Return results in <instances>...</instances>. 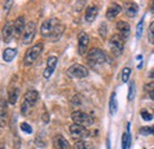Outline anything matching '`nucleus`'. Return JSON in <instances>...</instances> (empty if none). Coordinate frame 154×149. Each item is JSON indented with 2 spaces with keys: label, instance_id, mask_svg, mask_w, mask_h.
<instances>
[{
  "label": "nucleus",
  "instance_id": "f257e3e1",
  "mask_svg": "<svg viewBox=\"0 0 154 149\" xmlns=\"http://www.w3.org/2000/svg\"><path fill=\"white\" fill-rule=\"evenodd\" d=\"M64 30H65V26L58 19H46L40 26V35L44 38H48L51 40H57L58 38L63 35Z\"/></svg>",
  "mask_w": 154,
  "mask_h": 149
},
{
  "label": "nucleus",
  "instance_id": "f03ea898",
  "mask_svg": "<svg viewBox=\"0 0 154 149\" xmlns=\"http://www.w3.org/2000/svg\"><path fill=\"white\" fill-rule=\"evenodd\" d=\"M87 60H88V63L90 64V66L97 68V66H100V65H102V64L106 63L107 56H106V53H104L102 50H100V49H97V47H94V49H91V50L88 52Z\"/></svg>",
  "mask_w": 154,
  "mask_h": 149
},
{
  "label": "nucleus",
  "instance_id": "7ed1b4c3",
  "mask_svg": "<svg viewBox=\"0 0 154 149\" xmlns=\"http://www.w3.org/2000/svg\"><path fill=\"white\" fill-rule=\"evenodd\" d=\"M43 49H44L43 43H37V44H35L33 46H31V47L26 51V55H25V58H24V64H25V66L32 65V64L39 58L42 51H43Z\"/></svg>",
  "mask_w": 154,
  "mask_h": 149
},
{
  "label": "nucleus",
  "instance_id": "20e7f679",
  "mask_svg": "<svg viewBox=\"0 0 154 149\" xmlns=\"http://www.w3.org/2000/svg\"><path fill=\"white\" fill-rule=\"evenodd\" d=\"M39 99V93L36 90H29L27 93L24 95V102L21 104V114L26 115L29 110L37 103Z\"/></svg>",
  "mask_w": 154,
  "mask_h": 149
},
{
  "label": "nucleus",
  "instance_id": "39448f33",
  "mask_svg": "<svg viewBox=\"0 0 154 149\" xmlns=\"http://www.w3.org/2000/svg\"><path fill=\"white\" fill-rule=\"evenodd\" d=\"M71 120L74 121L75 124L82 126V127H90L94 123V120L90 115H88V114L83 111H79V110L74 111L71 114Z\"/></svg>",
  "mask_w": 154,
  "mask_h": 149
},
{
  "label": "nucleus",
  "instance_id": "423d86ee",
  "mask_svg": "<svg viewBox=\"0 0 154 149\" xmlns=\"http://www.w3.org/2000/svg\"><path fill=\"white\" fill-rule=\"evenodd\" d=\"M68 74L72 78H77V79H81V78H85L88 77L89 74V70L84 66V65H81V64H74L71 65L69 69H68Z\"/></svg>",
  "mask_w": 154,
  "mask_h": 149
},
{
  "label": "nucleus",
  "instance_id": "0eeeda50",
  "mask_svg": "<svg viewBox=\"0 0 154 149\" xmlns=\"http://www.w3.org/2000/svg\"><path fill=\"white\" fill-rule=\"evenodd\" d=\"M69 131H70L71 137H74L75 140H79V141H82V138H87L90 135L88 129H85V127L78 126V124H75V123L69 127Z\"/></svg>",
  "mask_w": 154,
  "mask_h": 149
},
{
  "label": "nucleus",
  "instance_id": "6e6552de",
  "mask_svg": "<svg viewBox=\"0 0 154 149\" xmlns=\"http://www.w3.org/2000/svg\"><path fill=\"white\" fill-rule=\"evenodd\" d=\"M125 40L120 37L119 35H114L110 38L109 45H110V50L114 53V56H120L123 52V47H125Z\"/></svg>",
  "mask_w": 154,
  "mask_h": 149
},
{
  "label": "nucleus",
  "instance_id": "1a4fd4ad",
  "mask_svg": "<svg viewBox=\"0 0 154 149\" xmlns=\"http://www.w3.org/2000/svg\"><path fill=\"white\" fill-rule=\"evenodd\" d=\"M36 35V23L35 21H29L25 26L24 33H23V43L25 45H29L32 43L33 38Z\"/></svg>",
  "mask_w": 154,
  "mask_h": 149
},
{
  "label": "nucleus",
  "instance_id": "9d476101",
  "mask_svg": "<svg viewBox=\"0 0 154 149\" xmlns=\"http://www.w3.org/2000/svg\"><path fill=\"white\" fill-rule=\"evenodd\" d=\"M57 62H58V58L56 56H50L48 58L46 68H45V70H44V72H43L44 78L48 79V78L51 77V74H54V71H55V69H56V66H57Z\"/></svg>",
  "mask_w": 154,
  "mask_h": 149
},
{
  "label": "nucleus",
  "instance_id": "9b49d317",
  "mask_svg": "<svg viewBox=\"0 0 154 149\" xmlns=\"http://www.w3.org/2000/svg\"><path fill=\"white\" fill-rule=\"evenodd\" d=\"M116 29L119 31V36L122 38L123 40H126L127 38L129 37V35H131V25L127 21H125V20L117 21Z\"/></svg>",
  "mask_w": 154,
  "mask_h": 149
},
{
  "label": "nucleus",
  "instance_id": "f8f14e48",
  "mask_svg": "<svg viewBox=\"0 0 154 149\" xmlns=\"http://www.w3.org/2000/svg\"><path fill=\"white\" fill-rule=\"evenodd\" d=\"M89 46V37L85 32H81L78 36V53L81 56L85 55Z\"/></svg>",
  "mask_w": 154,
  "mask_h": 149
},
{
  "label": "nucleus",
  "instance_id": "ddd939ff",
  "mask_svg": "<svg viewBox=\"0 0 154 149\" xmlns=\"http://www.w3.org/2000/svg\"><path fill=\"white\" fill-rule=\"evenodd\" d=\"M25 26H26V23H25V18L23 16H20V17H18L14 20V23H13V32H14L16 37H19V36H21V33H24Z\"/></svg>",
  "mask_w": 154,
  "mask_h": 149
},
{
  "label": "nucleus",
  "instance_id": "4468645a",
  "mask_svg": "<svg viewBox=\"0 0 154 149\" xmlns=\"http://www.w3.org/2000/svg\"><path fill=\"white\" fill-rule=\"evenodd\" d=\"M7 123V102L6 99H0V128H4Z\"/></svg>",
  "mask_w": 154,
  "mask_h": 149
},
{
  "label": "nucleus",
  "instance_id": "2eb2a0df",
  "mask_svg": "<svg viewBox=\"0 0 154 149\" xmlns=\"http://www.w3.org/2000/svg\"><path fill=\"white\" fill-rule=\"evenodd\" d=\"M13 35H14V32H13V23L8 21V23H6V25L2 29V39H4V41L5 43H10L12 40V38H13Z\"/></svg>",
  "mask_w": 154,
  "mask_h": 149
},
{
  "label": "nucleus",
  "instance_id": "dca6fc26",
  "mask_svg": "<svg viewBox=\"0 0 154 149\" xmlns=\"http://www.w3.org/2000/svg\"><path fill=\"white\" fill-rule=\"evenodd\" d=\"M54 146L56 149H71L68 140L62 135H56L54 137Z\"/></svg>",
  "mask_w": 154,
  "mask_h": 149
},
{
  "label": "nucleus",
  "instance_id": "f3484780",
  "mask_svg": "<svg viewBox=\"0 0 154 149\" xmlns=\"http://www.w3.org/2000/svg\"><path fill=\"white\" fill-rule=\"evenodd\" d=\"M121 10H122V7L119 4H112L106 12V17L108 20H113L121 13Z\"/></svg>",
  "mask_w": 154,
  "mask_h": 149
},
{
  "label": "nucleus",
  "instance_id": "a211bd4d",
  "mask_svg": "<svg viewBox=\"0 0 154 149\" xmlns=\"http://www.w3.org/2000/svg\"><path fill=\"white\" fill-rule=\"evenodd\" d=\"M97 14H98V7H97L96 5H91V6H89V7L87 8L84 18H85V20H87L88 23H93V21L96 19Z\"/></svg>",
  "mask_w": 154,
  "mask_h": 149
},
{
  "label": "nucleus",
  "instance_id": "6ab92c4d",
  "mask_svg": "<svg viewBox=\"0 0 154 149\" xmlns=\"http://www.w3.org/2000/svg\"><path fill=\"white\" fill-rule=\"evenodd\" d=\"M125 12H126L127 17L134 18L135 16L137 14V12H139V7H137V5L135 2H127L126 7H125Z\"/></svg>",
  "mask_w": 154,
  "mask_h": 149
},
{
  "label": "nucleus",
  "instance_id": "aec40b11",
  "mask_svg": "<svg viewBox=\"0 0 154 149\" xmlns=\"http://www.w3.org/2000/svg\"><path fill=\"white\" fill-rule=\"evenodd\" d=\"M16 56H17V50H16V49H11V47H8V49L4 50L2 59H4L6 63H11V62L16 58Z\"/></svg>",
  "mask_w": 154,
  "mask_h": 149
},
{
  "label": "nucleus",
  "instance_id": "412c9836",
  "mask_svg": "<svg viewBox=\"0 0 154 149\" xmlns=\"http://www.w3.org/2000/svg\"><path fill=\"white\" fill-rule=\"evenodd\" d=\"M18 97H19V88L18 87H13L10 89L8 91V102L10 104H16L17 101H18Z\"/></svg>",
  "mask_w": 154,
  "mask_h": 149
},
{
  "label": "nucleus",
  "instance_id": "4be33fe9",
  "mask_svg": "<svg viewBox=\"0 0 154 149\" xmlns=\"http://www.w3.org/2000/svg\"><path fill=\"white\" fill-rule=\"evenodd\" d=\"M129 123L127 124V131L123 132L122 135V149H128L131 147V143H132V137H131V134H129Z\"/></svg>",
  "mask_w": 154,
  "mask_h": 149
},
{
  "label": "nucleus",
  "instance_id": "5701e85b",
  "mask_svg": "<svg viewBox=\"0 0 154 149\" xmlns=\"http://www.w3.org/2000/svg\"><path fill=\"white\" fill-rule=\"evenodd\" d=\"M117 111V99H116V93H113L110 96V101H109V112L112 116H114Z\"/></svg>",
  "mask_w": 154,
  "mask_h": 149
},
{
  "label": "nucleus",
  "instance_id": "b1692460",
  "mask_svg": "<svg viewBox=\"0 0 154 149\" xmlns=\"http://www.w3.org/2000/svg\"><path fill=\"white\" fill-rule=\"evenodd\" d=\"M74 149H95L94 144L89 141H77L76 143L74 144Z\"/></svg>",
  "mask_w": 154,
  "mask_h": 149
},
{
  "label": "nucleus",
  "instance_id": "393cba45",
  "mask_svg": "<svg viewBox=\"0 0 154 149\" xmlns=\"http://www.w3.org/2000/svg\"><path fill=\"white\" fill-rule=\"evenodd\" d=\"M131 74H132L131 68H123V70H122V72H121V78H122V82H123V83H127V82L129 81Z\"/></svg>",
  "mask_w": 154,
  "mask_h": 149
},
{
  "label": "nucleus",
  "instance_id": "a878e982",
  "mask_svg": "<svg viewBox=\"0 0 154 149\" xmlns=\"http://www.w3.org/2000/svg\"><path fill=\"white\" fill-rule=\"evenodd\" d=\"M135 93H136L135 83H134V81H132V82H131V85H129V90H128V101H133V99H134Z\"/></svg>",
  "mask_w": 154,
  "mask_h": 149
},
{
  "label": "nucleus",
  "instance_id": "bb28decb",
  "mask_svg": "<svg viewBox=\"0 0 154 149\" xmlns=\"http://www.w3.org/2000/svg\"><path fill=\"white\" fill-rule=\"evenodd\" d=\"M139 132L141 134V135H154V127H142Z\"/></svg>",
  "mask_w": 154,
  "mask_h": 149
},
{
  "label": "nucleus",
  "instance_id": "cd10ccee",
  "mask_svg": "<svg viewBox=\"0 0 154 149\" xmlns=\"http://www.w3.org/2000/svg\"><path fill=\"white\" fill-rule=\"evenodd\" d=\"M142 31H143V18L139 21V24H137V26H136V38H137V39L141 38Z\"/></svg>",
  "mask_w": 154,
  "mask_h": 149
},
{
  "label": "nucleus",
  "instance_id": "c85d7f7f",
  "mask_svg": "<svg viewBox=\"0 0 154 149\" xmlns=\"http://www.w3.org/2000/svg\"><path fill=\"white\" fill-rule=\"evenodd\" d=\"M148 40L151 44H154V21L151 23L149 29H148Z\"/></svg>",
  "mask_w": 154,
  "mask_h": 149
},
{
  "label": "nucleus",
  "instance_id": "c756f323",
  "mask_svg": "<svg viewBox=\"0 0 154 149\" xmlns=\"http://www.w3.org/2000/svg\"><path fill=\"white\" fill-rule=\"evenodd\" d=\"M20 129H21V131H24L26 134H32V127L26 122H23L20 124Z\"/></svg>",
  "mask_w": 154,
  "mask_h": 149
},
{
  "label": "nucleus",
  "instance_id": "7c9ffc66",
  "mask_svg": "<svg viewBox=\"0 0 154 149\" xmlns=\"http://www.w3.org/2000/svg\"><path fill=\"white\" fill-rule=\"evenodd\" d=\"M141 117H142L145 121H151V120H153V115L149 114L147 110H141Z\"/></svg>",
  "mask_w": 154,
  "mask_h": 149
},
{
  "label": "nucleus",
  "instance_id": "2f4dec72",
  "mask_svg": "<svg viewBox=\"0 0 154 149\" xmlns=\"http://www.w3.org/2000/svg\"><path fill=\"white\" fill-rule=\"evenodd\" d=\"M107 25L104 24V23H102L101 24V26H100V29H98V32H100V35H101V37L102 38H106V35H107Z\"/></svg>",
  "mask_w": 154,
  "mask_h": 149
},
{
  "label": "nucleus",
  "instance_id": "473e14b6",
  "mask_svg": "<svg viewBox=\"0 0 154 149\" xmlns=\"http://www.w3.org/2000/svg\"><path fill=\"white\" fill-rule=\"evenodd\" d=\"M143 89H145V91H148V93L153 91L154 90V82H149V83H147V84L143 87Z\"/></svg>",
  "mask_w": 154,
  "mask_h": 149
},
{
  "label": "nucleus",
  "instance_id": "72a5a7b5",
  "mask_svg": "<svg viewBox=\"0 0 154 149\" xmlns=\"http://www.w3.org/2000/svg\"><path fill=\"white\" fill-rule=\"evenodd\" d=\"M4 5H5V10H8V8L11 7L10 5H13V1H6Z\"/></svg>",
  "mask_w": 154,
  "mask_h": 149
},
{
  "label": "nucleus",
  "instance_id": "f704fd0d",
  "mask_svg": "<svg viewBox=\"0 0 154 149\" xmlns=\"http://www.w3.org/2000/svg\"><path fill=\"white\" fill-rule=\"evenodd\" d=\"M43 121H44L45 123L49 122V115H48V114H44V116H43Z\"/></svg>",
  "mask_w": 154,
  "mask_h": 149
},
{
  "label": "nucleus",
  "instance_id": "c9c22d12",
  "mask_svg": "<svg viewBox=\"0 0 154 149\" xmlns=\"http://www.w3.org/2000/svg\"><path fill=\"white\" fill-rule=\"evenodd\" d=\"M149 93V97H151V98L154 101V90H153V91H151V93Z\"/></svg>",
  "mask_w": 154,
  "mask_h": 149
},
{
  "label": "nucleus",
  "instance_id": "e433bc0d",
  "mask_svg": "<svg viewBox=\"0 0 154 149\" xmlns=\"http://www.w3.org/2000/svg\"><path fill=\"white\" fill-rule=\"evenodd\" d=\"M151 12H152V13H154V1L152 2V6H151Z\"/></svg>",
  "mask_w": 154,
  "mask_h": 149
},
{
  "label": "nucleus",
  "instance_id": "4c0bfd02",
  "mask_svg": "<svg viewBox=\"0 0 154 149\" xmlns=\"http://www.w3.org/2000/svg\"><path fill=\"white\" fill-rule=\"evenodd\" d=\"M149 77H151V78H154V70H152V71H151V74H149Z\"/></svg>",
  "mask_w": 154,
  "mask_h": 149
},
{
  "label": "nucleus",
  "instance_id": "58836bf2",
  "mask_svg": "<svg viewBox=\"0 0 154 149\" xmlns=\"http://www.w3.org/2000/svg\"><path fill=\"white\" fill-rule=\"evenodd\" d=\"M107 147H108V149H110V142H109V140H107Z\"/></svg>",
  "mask_w": 154,
  "mask_h": 149
},
{
  "label": "nucleus",
  "instance_id": "ea45409f",
  "mask_svg": "<svg viewBox=\"0 0 154 149\" xmlns=\"http://www.w3.org/2000/svg\"><path fill=\"white\" fill-rule=\"evenodd\" d=\"M0 149H6L5 147H0Z\"/></svg>",
  "mask_w": 154,
  "mask_h": 149
}]
</instances>
